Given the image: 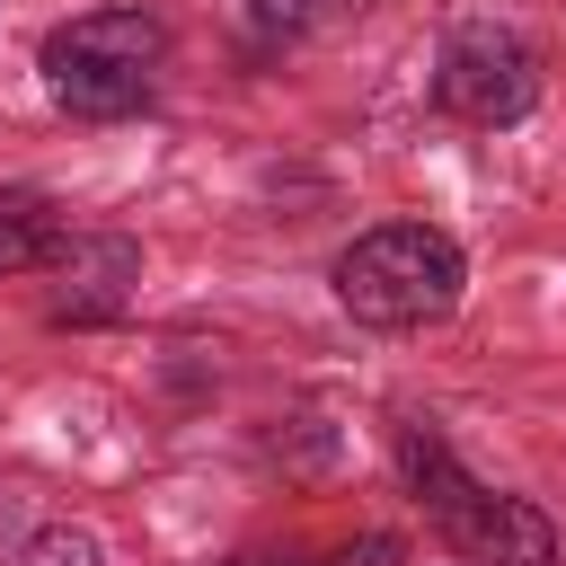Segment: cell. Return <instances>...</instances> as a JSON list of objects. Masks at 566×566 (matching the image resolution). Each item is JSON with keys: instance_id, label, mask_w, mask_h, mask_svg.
I'll list each match as a JSON object with an SVG mask.
<instances>
[{"instance_id": "cell-1", "label": "cell", "mask_w": 566, "mask_h": 566, "mask_svg": "<svg viewBox=\"0 0 566 566\" xmlns=\"http://www.w3.org/2000/svg\"><path fill=\"white\" fill-rule=\"evenodd\" d=\"M398 460H407V486H416L424 522H433L469 566H557V531H548V513H539V504H522V495L478 486L424 416H407V424H398Z\"/></svg>"}, {"instance_id": "cell-2", "label": "cell", "mask_w": 566, "mask_h": 566, "mask_svg": "<svg viewBox=\"0 0 566 566\" xmlns=\"http://www.w3.org/2000/svg\"><path fill=\"white\" fill-rule=\"evenodd\" d=\"M159 62H168V27L142 9V0H115V9H80L44 35V88L53 106L88 115V124H115L133 115L150 88H159Z\"/></svg>"}, {"instance_id": "cell-3", "label": "cell", "mask_w": 566, "mask_h": 566, "mask_svg": "<svg viewBox=\"0 0 566 566\" xmlns=\"http://www.w3.org/2000/svg\"><path fill=\"white\" fill-rule=\"evenodd\" d=\"M460 248L424 221H380L363 230L345 256H336V301L363 318V327H424V318H451L460 310Z\"/></svg>"}, {"instance_id": "cell-4", "label": "cell", "mask_w": 566, "mask_h": 566, "mask_svg": "<svg viewBox=\"0 0 566 566\" xmlns=\"http://www.w3.org/2000/svg\"><path fill=\"white\" fill-rule=\"evenodd\" d=\"M433 97H442V115H460V124H513V115H531V97H539V62H531V44L513 35V27H460L451 44H442V62H433Z\"/></svg>"}, {"instance_id": "cell-5", "label": "cell", "mask_w": 566, "mask_h": 566, "mask_svg": "<svg viewBox=\"0 0 566 566\" xmlns=\"http://www.w3.org/2000/svg\"><path fill=\"white\" fill-rule=\"evenodd\" d=\"M44 256H62V221H53V203L44 195H0V274H27V265H44Z\"/></svg>"}, {"instance_id": "cell-6", "label": "cell", "mask_w": 566, "mask_h": 566, "mask_svg": "<svg viewBox=\"0 0 566 566\" xmlns=\"http://www.w3.org/2000/svg\"><path fill=\"white\" fill-rule=\"evenodd\" d=\"M354 9H363V0H248L256 35H318V27L354 18Z\"/></svg>"}, {"instance_id": "cell-7", "label": "cell", "mask_w": 566, "mask_h": 566, "mask_svg": "<svg viewBox=\"0 0 566 566\" xmlns=\"http://www.w3.org/2000/svg\"><path fill=\"white\" fill-rule=\"evenodd\" d=\"M18 566H97V539L88 531H35L18 548Z\"/></svg>"}]
</instances>
